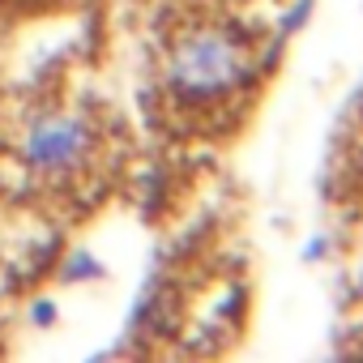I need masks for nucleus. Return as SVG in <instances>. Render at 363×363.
Masks as SVG:
<instances>
[{
	"mask_svg": "<svg viewBox=\"0 0 363 363\" xmlns=\"http://www.w3.org/2000/svg\"><path fill=\"white\" fill-rule=\"evenodd\" d=\"M257 77L252 48L227 26H193L184 30L162 65L167 94L179 107H223L244 94Z\"/></svg>",
	"mask_w": 363,
	"mask_h": 363,
	"instance_id": "1",
	"label": "nucleus"
},
{
	"mask_svg": "<svg viewBox=\"0 0 363 363\" xmlns=\"http://www.w3.org/2000/svg\"><path fill=\"white\" fill-rule=\"evenodd\" d=\"M325 252H329V240H325V235H312V240L303 244V261H320Z\"/></svg>",
	"mask_w": 363,
	"mask_h": 363,
	"instance_id": "6",
	"label": "nucleus"
},
{
	"mask_svg": "<svg viewBox=\"0 0 363 363\" xmlns=\"http://www.w3.org/2000/svg\"><path fill=\"white\" fill-rule=\"evenodd\" d=\"M56 320H60V303L52 295H35L26 303V325L30 329H56Z\"/></svg>",
	"mask_w": 363,
	"mask_h": 363,
	"instance_id": "4",
	"label": "nucleus"
},
{
	"mask_svg": "<svg viewBox=\"0 0 363 363\" xmlns=\"http://www.w3.org/2000/svg\"><path fill=\"white\" fill-rule=\"evenodd\" d=\"M308 13H312V0H295V9H291V13L282 18V35H291V30H299Z\"/></svg>",
	"mask_w": 363,
	"mask_h": 363,
	"instance_id": "5",
	"label": "nucleus"
},
{
	"mask_svg": "<svg viewBox=\"0 0 363 363\" xmlns=\"http://www.w3.org/2000/svg\"><path fill=\"white\" fill-rule=\"evenodd\" d=\"M90 154H94V124L73 111L35 116L18 141V162L35 175H52V179L86 167Z\"/></svg>",
	"mask_w": 363,
	"mask_h": 363,
	"instance_id": "2",
	"label": "nucleus"
},
{
	"mask_svg": "<svg viewBox=\"0 0 363 363\" xmlns=\"http://www.w3.org/2000/svg\"><path fill=\"white\" fill-rule=\"evenodd\" d=\"M56 278H60L65 286H77V282H99V278H107V269L99 265V257H94V252L77 248V252H69V257L56 265Z\"/></svg>",
	"mask_w": 363,
	"mask_h": 363,
	"instance_id": "3",
	"label": "nucleus"
}]
</instances>
